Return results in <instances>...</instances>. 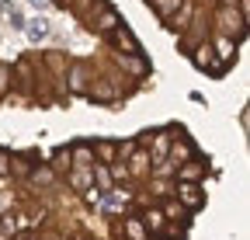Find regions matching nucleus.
Here are the masks:
<instances>
[{
    "instance_id": "1",
    "label": "nucleus",
    "mask_w": 250,
    "mask_h": 240,
    "mask_svg": "<svg viewBox=\"0 0 250 240\" xmlns=\"http://www.w3.org/2000/svg\"><path fill=\"white\" fill-rule=\"evenodd\" d=\"M219 21H223L219 28H223L226 35H233V32L240 35V32H243V18H240V14H233L229 7H223V11H219Z\"/></svg>"
},
{
    "instance_id": "2",
    "label": "nucleus",
    "mask_w": 250,
    "mask_h": 240,
    "mask_svg": "<svg viewBox=\"0 0 250 240\" xmlns=\"http://www.w3.org/2000/svg\"><path fill=\"white\" fill-rule=\"evenodd\" d=\"M177 192H181V202H184L188 209H198V205L205 202V198H202V188H198V185H181Z\"/></svg>"
},
{
    "instance_id": "3",
    "label": "nucleus",
    "mask_w": 250,
    "mask_h": 240,
    "mask_svg": "<svg viewBox=\"0 0 250 240\" xmlns=\"http://www.w3.org/2000/svg\"><path fill=\"white\" fill-rule=\"evenodd\" d=\"M115 42H118V45H125L129 52H139V39L129 32V28H115Z\"/></svg>"
},
{
    "instance_id": "4",
    "label": "nucleus",
    "mask_w": 250,
    "mask_h": 240,
    "mask_svg": "<svg viewBox=\"0 0 250 240\" xmlns=\"http://www.w3.org/2000/svg\"><path fill=\"white\" fill-rule=\"evenodd\" d=\"M24 28H28V39H31V42H39V39H45V35H49V24H45V18L28 21Z\"/></svg>"
},
{
    "instance_id": "5",
    "label": "nucleus",
    "mask_w": 250,
    "mask_h": 240,
    "mask_svg": "<svg viewBox=\"0 0 250 240\" xmlns=\"http://www.w3.org/2000/svg\"><path fill=\"white\" fill-rule=\"evenodd\" d=\"M195 63H198V66H202V70H205V66H208V70H212V73H219V66H215V63H212V45H198V49H195Z\"/></svg>"
},
{
    "instance_id": "6",
    "label": "nucleus",
    "mask_w": 250,
    "mask_h": 240,
    "mask_svg": "<svg viewBox=\"0 0 250 240\" xmlns=\"http://www.w3.org/2000/svg\"><path fill=\"white\" fill-rule=\"evenodd\" d=\"M0 11H4V18H7L11 28H24V18H21V11L14 4H0Z\"/></svg>"
},
{
    "instance_id": "7",
    "label": "nucleus",
    "mask_w": 250,
    "mask_h": 240,
    "mask_svg": "<svg viewBox=\"0 0 250 240\" xmlns=\"http://www.w3.org/2000/svg\"><path fill=\"white\" fill-rule=\"evenodd\" d=\"M149 4H153V11L160 14V18H170V14L177 11V4H181V0H149Z\"/></svg>"
},
{
    "instance_id": "8",
    "label": "nucleus",
    "mask_w": 250,
    "mask_h": 240,
    "mask_svg": "<svg viewBox=\"0 0 250 240\" xmlns=\"http://www.w3.org/2000/svg\"><path fill=\"white\" fill-rule=\"evenodd\" d=\"M212 52H219V59H223V63L236 59V45H233V39H223V42H219V49H212Z\"/></svg>"
},
{
    "instance_id": "9",
    "label": "nucleus",
    "mask_w": 250,
    "mask_h": 240,
    "mask_svg": "<svg viewBox=\"0 0 250 240\" xmlns=\"http://www.w3.org/2000/svg\"><path fill=\"white\" fill-rule=\"evenodd\" d=\"M70 84H73V91H83V84H87V70H83V66H73V80H70Z\"/></svg>"
},
{
    "instance_id": "10",
    "label": "nucleus",
    "mask_w": 250,
    "mask_h": 240,
    "mask_svg": "<svg viewBox=\"0 0 250 240\" xmlns=\"http://www.w3.org/2000/svg\"><path fill=\"white\" fill-rule=\"evenodd\" d=\"M146 226H149L153 233H156V230H164V213H149V216H146Z\"/></svg>"
},
{
    "instance_id": "11",
    "label": "nucleus",
    "mask_w": 250,
    "mask_h": 240,
    "mask_svg": "<svg viewBox=\"0 0 250 240\" xmlns=\"http://www.w3.org/2000/svg\"><path fill=\"white\" fill-rule=\"evenodd\" d=\"M118 24V18H115V11H104L101 14V28H104V32H111V28Z\"/></svg>"
},
{
    "instance_id": "12",
    "label": "nucleus",
    "mask_w": 250,
    "mask_h": 240,
    "mask_svg": "<svg viewBox=\"0 0 250 240\" xmlns=\"http://www.w3.org/2000/svg\"><path fill=\"white\" fill-rule=\"evenodd\" d=\"M77 164H80V167L90 164V146H77Z\"/></svg>"
},
{
    "instance_id": "13",
    "label": "nucleus",
    "mask_w": 250,
    "mask_h": 240,
    "mask_svg": "<svg viewBox=\"0 0 250 240\" xmlns=\"http://www.w3.org/2000/svg\"><path fill=\"white\" fill-rule=\"evenodd\" d=\"M174 157H177V160L191 157V143H177V146H174Z\"/></svg>"
},
{
    "instance_id": "14",
    "label": "nucleus",
    "mask_w": 250,
    "mask_h": 240,
    "mask_svg": "<svg viewBox=\"0 0 250 240\" xmlns=\"http://www.w3.org/2000/svg\"><path fill=\"white\" fill-rule=\"evenodd\" d=\"M7 167H11V153H7V150H0V174H7Z\"/></svg>"
},
{
    "instance_id": "15",
    "label": "nucleus",
    "mask_w": 250,
    "mask_h": 240,
    "mask_svg": "<svg viewBox=\"0 0 250 240\" xmlns=\"http://www.w3.org/2000/svg\"><path fill=\"white\" fill-rule=\"evenodd\" d=\"M35 181H42V185H49V181H52V171H35Z\"/></svg>"
},
{
    "instance_id": "16",
    "label": "nucleus",
    "mask_w": 250,
    "mask_h": 240,
    "mask_svg": "<svg viewBox=\"0 0 250 240\" xmlns=\"http://www.w3.org/2000/svg\"><path fill=\"white\" fill-rule=\"evenodd\" d=\"M129 233H132L136 240H143V230H139V223H129Z\"/></svg>"
},
{
    "instance_id": "17",
    "label": "nucleus",
    "mask_w": 250,
    "mask_h": 240,
    "mask_svg": "<svg viewBox=\"0 0 250 240\" xmlns=\"http://www.w3.org/2000/svg\"><path fill=\"white\" fill-rule=\"evenodd\" d=\"M4 80H7V66L0 63V87H4Z\"/></svg>"
},
{
    "instance_id": "18",
    "label": "nucleus",
    "mask_w": 250,
    "mask_h": 240,
    "mask_svg": "<svg viewBox=\"0 0 250 240\" xmlns=\"http://www.w3.org/2000/svg\"><path fill=\"white\" fill-rule=\"evenodd\" d=\"M0 240H7V230H4V233H0Z\"/></svg>"
},
{
    "instance_id": "19",
    "label": "nucleus",
    "mask_w": 250,
    "mask_h": 240,
    "mask_svg": "<svg viewBox=\"0 0 250 240\" xmlns=\"http://www.w3.org/2000/svg\"><path fill=\"white\" fill-rule=\"evenodd\" d=\"M24 240H35V237H24Z\"/></svg>"
},
{
    "instance_id": "20",
    "label": "nucleus",
    "mask_w": 250,
    "mask_h": 240,
    "mask_svg": "<svg viewBox=\"0 0 250 240\" xmlns=\"http://www.w3.org/2000/svg\"><path fill=\"white\" fill-rule=\"evenodd\" d=\"M77 4H83V0H77Z\"/></svg>"
}]
</instances>
